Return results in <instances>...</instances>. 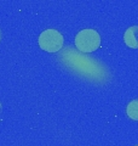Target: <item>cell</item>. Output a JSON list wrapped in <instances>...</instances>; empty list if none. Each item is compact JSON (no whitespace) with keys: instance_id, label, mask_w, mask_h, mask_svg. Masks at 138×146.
<instances>
[{"instance_id":"2","label":"cell","mask_w":138,"mask_h":146,"mask_svg":"<svg viewBox=\"0 0 138 146\" xmlns=\"http://www.w3.org/2000/svg\"><path fill=\"white\" fill-rule=\"evenodd\" d=\"M39 45L47 52H57L63 46V35L56 29H46L39 36Z\"/></svg>"},{"instance_id":"3","label":"cell","mask_w":138,"mask_h":146,"mask_svg":"<svg viewBox=\"0 0 138 146\" xmlns=\"http://www.w3.org/2000/svg\"><path fill=\"white\" fill-rule=\"evenodd\" d=\"M124 40L127 44V46L138 49V26L130 27L124 34Z\"/></svg>"},{"instance_id":"5","label":"cell","mask_w":138,"mask_h":146,"mask_svg":"<svg viewBox=\"0 0 138 146\" xmlns=\"http://www.w3.org/2000/svg\"><path fill=\"white\" fill-rule=\"evenodd\" d=\"M1 112H3V107H1V104H0V115H1Z\"/></svg>"},{"instance_id":"1","label":"cell","mask_w":138,"mask_h":146,"mask_svg":"<svg viewBox=\"0 0 138 146\" xmlns=\"http://www.w3.org/2000/svg\"><path fill=\"white\" fill-rule=\"evenodd\" d=\"M76 48L82 52H92L101 45V36L95 29H82L75 36Z\"/></svg>"},{"instance_id":"6","label":"cell","mask_w":138,"mask_h":146,"mask_svg":"<svg viewBox=\"0 0 138 146\" xmlns=\"http://www.w3.org/2000/svg\"><path fill=\"white\" fill-rule=\"evenodd\" d=\"M0 40H1V32H0Z\"/></svg>"},{"instance_id":"4","label":"cell","mask_w":138,"mask_h":146,"mask_svg":"<svg viewBox=\"0 0 138 146\" xmlns=\"http://www.w3.org/2000/svg\"><path fill=\"white\" fill-rule=\"evenodd\" d=\"M126 115L133 121H138V100H132L126 107Z\"/></svg>"}]
</instances>
